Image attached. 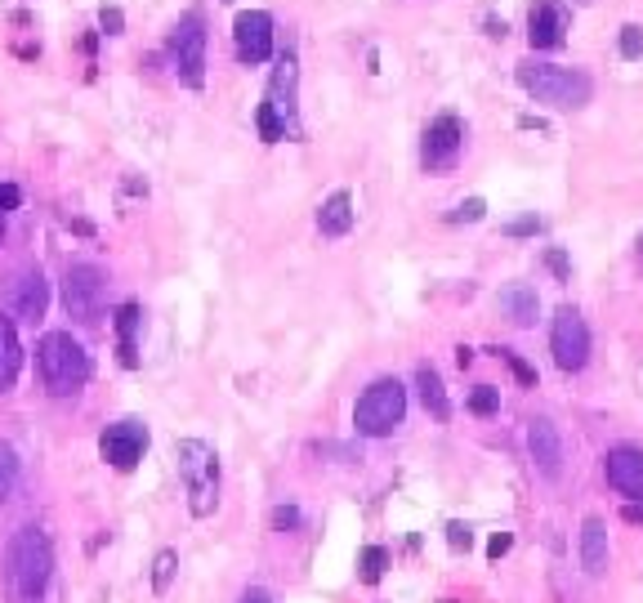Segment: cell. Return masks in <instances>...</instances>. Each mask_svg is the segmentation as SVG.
I'll use <instances>...</instances> for the list:
<instances>
[{
  "instance_id": "9a60e30c",
  "label": "cell",
  "mask_w": 643,
  "mask_h": 603,
  "mask_svg": "<svg viewBox=\"0 0 643 603\" xmlns=\"http://www.w3.org/2000/svg\"><path fill=\"white\" fill-rule=\"evenodd\" d=\"M5 304L27 322H41L45 309H50V282L41 273H18L14 282L5 286Z\"/></svg>"
},
{
  "instance_id": "836d02e7",
  "label": "cell",
  "mask_w": 643,
  "mask_h": 603,
  "mask_svg": "<svg viewBox=\"0 0 643 603\" xmlns=\"http://www.w3.org/2000/svg\"><path fill=\"white\" fill-rule=\"evenodd\" d=\"M510 545H514V536H510V532H496L492 541H487V554H492V559H501V554L510 550Z\"/></svg>"
},
{
  "instance_id": "2e32d148",
  "label": "cell",
  "mask_w": 643,
  "mask_h": 603,
  "mask_svg": "<svg viewBox=\"0 0 643 603\" xmlns=\"http://www.w3.org/2000/svg\"><path fill=\"white\" fill-rule=\"evenodd\" d=\"M527 452H532V461H536V469H541L545 478H559V469H563V438H559V429H554V420L536 416L532 425H527Z\"/></svg>"
},
{
  "instance_id": "1f68e13d",
  "label": "cell",
  "mask_w": 643,
  "mask_h": 603,
  "mask_svg": "<svg viewBox=\"0 0 643 603\" xmlns=\"http://www.w3.org/2000/svg\"><path fill=\"white\" fill-rule=\"evenodd\" d=\"M273 528H300V510H291V505H277L273 510Z\"/></svg>"
},
{
  "instance_id": "8fae6325",
  "label": "cell",
  "mask_w": 643,
  "mask_h": 603,
  "mask_svg": "<svg viewBox=\"0 0 643 603\" xmlns=\"http://www.w3.org/2000/svg\"><path fill=\"white\" fill-rule=\"evenodd\" d=\"M563 36H568V5L563 0H532V9H527L532 50H559Z\"/></svg>"
},
{
  "instance_id": "b9f144b4",
  "label": "cell",
  "mask_w": 643,
  "mask_h": 603,
  "mask_svg": "<svg viewBox=\"0 0 643 603\" xmlns=\"http://www.w3.org/2000/svg\"><path fill=\"white\" fill-rule=\"evenodd\" d=\"M639 260H643V237H639Z\"/></svg>"
},
{
  "instance_id": "f35d334b",
  "label": "cell",
  "mask_w": 643,
  "mask_h": 603,
  "mask_svg": "<svg viewBox=\"0 0 643 603\" xmlns=\"http://www.w3.org/2000/svg\"><path fill=\"white\" fill-rule=\"evenodd\" d=\"M626 523H635V528L643 523V505H639V501H630V505H626Z\"/></svg>"
},
{
  "instance_id": "cb8c5ba5",
  "label": "cell",
  "mask_w": 643,
  "mask_h": 603,
  "mask_svg": "<svg viewBox=\"0 0 643 603\" xmlns=\"http://www.w3.org/2000/svg\"><path fill=\"white\" fill-rule=\"evenodd\" d=\"M358 568H362V581H367V586H376V581L385 577V568H389V550H385V545H367V550H362V559H358Z\"/></svg>"
},
{
  "instance_id": "d6a6232c",
  "label": "cell",
  "mask_w": 643,
  "mask_h": 603,
  "mask_svg": "<svg viewBox=\"0 0 643 603\" xmlns=\"http://www.w3.org/2000/svg\"><path fill=\"white\" fill-rule=\"evenodd\" d=\"M447 541H451V550H469V541H474V536H469V528L451 523V528H447Z\"/></svg>"
},
{
  "instance_id": "ffe728a7",
  "label": "cell",
  "mask_w": 643,
  "mask_h": 603,
  "mask_svg": "<svg viewBox=\"0 0 643 603\" xmlns=\"http://www.w3.org/2000/svg\"><path fill=\"white\" fill-rule=\"evenodd\" d=\"M501 309L510 313L514 327H532V322H536V309H541V304H536V291H532V286L514 282V286H505V291H501Z\"/></svg>"
},
{
  "instance_id": "4fadbf2b",
  "label": "cell",
  "mask_w": 643,
  "mask_h": 603,
  "mask_svg": "<svg viewBox=\"0 0 643 603\" xmlns=\"http://www.w3.org/2000/svg\"><path fill=\"white\" fill-rule=\"evenodd\" d=\"M295 81H300V72H295V54H286L282 63H277L273 72V85H268L264 103L282 117V126L291 139H300V108H295Z\"/></svg>"
},
{
  "instance_id": "f546056e",
  "label": "cell",
  "mask_w": 643,
  "mask_h": 603,
  "mask_svg": "<svg viewBox=\"0 0 643 603\" xmlns=\"http://www.w3.org/2000/svg\"><path fill=\"white\" fill-rule=\"evenodd\" d=\"M621 54H626V59H639V54H643V27L639 23L621 27Z\"/></svg>"
},
{
  "instance_id": "603a6c76",
  "label": "cell",
  "mask_w": 643,
  "mask_h": 603,
  "mask_svg": "<svg viewBox=\"0 0 643 603\" xmlns=\"http://www.w3.org/2000/svg\"><path fill=\"white\" fill-rule=\"evenodd\" d=\"M175 572H179V554L161 550L157 559H152V595H166L170 581H175Z\"/></svg>"
},
{
  "instance_id": "83f0119b",
  "label": "cell",
  "mask_w": 643,
  "mask_h": 603,
  "mask_svg": "<svg viewBox=\"0 0 643 603\" xmlns=\"http://www.w3.org/2000/svg\"><path fill=\"white\" fill-rule=\"evenodd\" d=\"M483 215H487V201L483 197H469V201H460L447 219H451V224H478Z\"/></svg>"
},
{
  "instance_id": "3957f363",
  "label": "cell",
  "mask_w": 643,
  "mask_h": 603,
  "mask_svg": "<svg viewBox=\"0 0 643 603\" xmlns=\"http://www.w3.org/2000/svg\"><path fill=\"white\" fill-rule=\"evenodd\" d=\"M36 367H41V380L54 398H72L85 389L90 380V353H85L81 340H72L67 331H50L36 344Z\"/></svg>"
},
{
  "instance_id": "484cf974",
  "label": "cell",
  "mask_w": 643,
  "mask_h": 603,
  "mask_svg": "<svg viewBox=\"0 0 643 603\" xmlns=\"http://www.w3.org/2000/svg\"><path fill=\"white\" fill-rule=\"evenodd\" d=\"M469 411H474V416H496V411H501V389L478 385L474 394H469Z\"/></svg>"
},
{
  "instance_id": "52a82bcc",
  "label": "cell",
  "mask_w": 643,
  "mask_h": 603,
  "mask_svg": "<svg viewBox=\"0 0 643 603\" xmlns=\"http://www.w3.org/2000/svg\"><path fill=\"white\" fill-rule=\"evenodd\" d=\"M103 295H108V282H103L99 268H90V264L67 268V277H63V304H67V318H76V322H99V313H103Z\"/></svg>"
},
{
  "instance_id": "30bf717a",
  "label": "cell",
  "mask_w": 643,
  "mask_h": 603,
  "mask_svg": "<svg viewBox=\"0 0 643 603\" xmlns=\"http://www.w3.org/2000/svg\"><path fill=\"white\" fill-rule=\"evenodd\" d=\"M460 148H465V126H460V117L443 112L438 121H429L425 139H420V161H425V170H451Z\"/></svg>"
},
{
  "instance_id": "e575fe53",
  "label": "cell",
  "mask_w": 643,
  "mask_h": 603,
  "mask_svg": "<svg viewBox=\"0 0 643 603\" xmlns=\"http://www.w3.org/2000/svg\"><path fill=\"white\" fill-rule=\"evenodd\" d=\"M18 197H23V193H18L14 184H0V215H5V210H14Z\"/></svg>"
},
{
  "instance_id": "8992f818",
  "label": "cell",
  "mask_w": 643,
  "mask_h": 603,
  "mask_svg": "<svg viewBox=\"0 0 643 603\" xmlns=\"http://www.w3.org/2000/svg\"><path fill=\"white\" fill-rule=\"evenodd\" d=\"M166 50H170V63H175L179 81H184L188 90H201V81H206V18H201V9H188V14L170 27Z\"/></svg>"
},
{
  "instance_id": "ac0fdd59",
  "label": "cell",
  "mask_w": 643,
  "mask_h": 603,
  "mask_svg": "<svg viewBox=\"0 0 643 603\" xmlns=\"http://www.w3.org/2000/svg\"><path fill=\"white\" fill-rule=\"evenodd\" d=\"M139 327H143V309H139V304H121V309H117V353H121V367H139Z\"/></svg>"
},
{
  "instance_id": "6da1fadb",
  "label": "cell",
  "mask_w": 643,
  "mask_h": 603,
  "mask_svg": "<svg viewBox=\"0 0 643 603\" xmlns=\"http://www.w3.org/2000/svg\"><path fill=\"white\" fill-rule=\"evenodd\" d=\"M54 577V550L41 528H18L5 550V586L14 603H36Z\"/></svg>"
},
{
  "instance_id": "ab89813d",
  "label": "cell",
  "mask_w": 643,
  "mask_h": 603,
  "mask_svg": "<svg viewBox=\"0 0 643 603\" xmlns=\"http://www.w3.org/2000/svg\"><path fill=\"white\" fill-rule=\"evenodd\" d=\"M456 362H460V367H469V362H474V349H465V344H460V349H456Z\"/></svg>"
},
{
  "instance_id": "7c38bea8",
  "label": "cell",
  "mask_w": 643,
  "mask_h": 603,
  "mask_svg": "<svg viewBox=\"0 0 643 603\" xmlns=\"http://www.w3.org/2000/svg\"><path fill=\"white\" fill-rule=\"evenodd\" d=\"M233 41H237V59L242 63H268V54H273V18H268L264 9L237 14Z\"/></svg>"
},
{
  "instance_id": "74e56055",
  "label": "cell",
  "mask_w": 643,
  "mask_h": 603,
  "mask_svg": "<svg viewBox=\"0 0 643 603\" xmlns=\"http://www.w3.org/2000/svg\"><path fill=\"white\" fill-rule=\"evenodd\" d=\"M242 603H273V595H268V590H259V586H251L242 595Z\"/></svg>"
},
{
  "instance_id": "5bb4252c",
  "label": "cell",
  "mask_w": 643,
  "mask_h": 603,
  "mask_svg": "<svg viewBox=\"0 0 643 603\" xmlns=\"http://www.w3.org/2000/svg\"><path fill=\"white\" fill-rule=\"evenodd\" d=\"M603 474H608L612 492H621L626 501H643V452L639 447H612L603 456Z\"/></svg>"
},
{
  "instance_id": "5b68a950",
  "label": "cell",
  "mask_w": 643,
  "mask_h": 603,
  "mask_svg": "<svg viewBox=\"0 0 643 603\" xmlns=\"http://www.w3.org/2000/svg\"><path fill=\"white\" fill-rule=\"evenodd\" d=\"M402 416H407V389L393 376L376 380V385L358 398V407H353V425L367 438H389L393 429L402 425Z\"/></svg>"
},
{
  "instance_id": "7402d4cb",
  "label": "cell",
  "mask_w": 643,
  "mask_h": 603,
  "mask_svg": "<svg viewBox=\"0 0 643 603\" xmlns=\"http://www.w3.org/2000/svg\"><path fill=\"white\" fill-rule=\"evenodd\" d=\"M416 389H420V402H425V411H429L434 420H447V416H451L447 389H443V380H438V371L429 367V362L416 371Z\"/></svg>"
},
{
  "instance_id": "f1b7e54d",
  "label": "cell",
  "mask_w": 643,
  "mask_h": 603,
  "mask_svg": "<svg viewBox=\"0 0 643 603\" xmlns=\"http://www.w3.org/2000/svg\"><path fill=\"white\" fill-rule=\"evenodd\" d=\"M14 483H18V461H14V452L0 443V501L14 492Z\"/></svg>"
},
{
  "instance_id": "d590c367",
  "label": "cell",
  "mask_w": 643,
  "mask_h": 603,
  "mask_svg": "<svg viewBox=\"0 0 643 603\" xmlns=\"http://www.w3.org/2000/svg\"><path fill=\"white\" fill-rule=\"evenodd\" d=\"M545 260H550L554 277H568V255H563V251H550V255H545Z\"/></svg>"
},
{
  "instance_id": "60d3db41",
  "label": "cell",
  "mask_w": 643,
  "mask_h": 603,
  "mask_svg": "<svg viewBox=\"0 0 643 603\" xmlns=\"http://www.w3.org/2000/svg\"><path fill=\"white\" fill-rule=\"evenodd\" d=\"M0 237H5V215H0Z\"/></svg>"
},
{
  "instance_id": "8d00e7d4",
  "label": "cell",
  "mask_w": 643,
  "mask_h": 603,
  "mask_svg": "<svg viewBox=\"0 0 643 603\" xmlns=\"http://www.w3.org/2000/svg\"><path fill=\"white\" fill-rule=\"evenodd\" d=\"M121 23H126L121 9H103V27H108V32H121Z\"/></svg>"
},
{
  "instance_id": "44dd1931",
  "label": "cell",
  "mask_w": 643,
  "mask_h": 603,
  "mask_svg": "<svg viewBox=\"0 0 643 603\" xmlns=\"http://www.w3.org/2000/svg\"><path fill=\"white\" fill-rule=\"evenodd\" d=\"M18 367H23V349H18V331L9 318H0V394L18 380Z\"/></svg>"
},
{
  "instance_id": "7a4b0ae2",
  "label": "cell",
  "mask_w": 643,
  "mask_h": 603,
  "mask_svg": "<svg viewBox=\"0 0 643 603\" xmlns=\"http://www.w3.org/2000/svg\"><path fill=\"white\" fill-rule=\"evenodd\" d=\"M518 85L532 94L536 103L545 108H559V112H572V108H585L594 94L590 76L581 67H559V63H536V59H523L518 63Z\"/></svg>"
},
{
  "instance_id": "d4e9b609",
  "label": "cell",
  "mask_w": 643,
  "mask_h": 603,
  "mask_svg": "<svg viewBox=\"0 0 643 603\" xmlns=\"http://www.w3.org/2000/svg\"><path fill=\"white\" fill-rule=\"evenodd\" d=\"M255 121H259V139H264V143H277V139H291V134H286V126H282V117H277V112L268 108V103H259Z\"/></svg>"
},
{
  "instance_id": "e0dca14e",
  "label": "cell",
  "mask_w": 643,
  "mask_h": 603,
  "mask_svg": "<svg viewBox=\"0 0 643 603\" xmlns=\"http://www.w3.org/2000/svg\"><path fill=\"white\" fill-rule=\"evenodd\" d=\"M581 568L590 577L608 572V523L603 519H585L581 523Z\"/></svg>"
},
{
  "instance_id": "d6986e66",
  "label": "cell",
  "mask_w": 643,
  "mask_h": 603,
  "mask_svg": "<svg viewBox=\"0 0 643 603\" xmlns=\"http://www.w3.org/2000/svg\"><path fill=\"white\" fill-rule=\"evenodd\" d=\"M353 228V197L349 193H331L318 210V233L322 237H344Z\"/></svg>"
},
{
  "instance_id": "277c9868",
  "label": "cell",
  "mask_w": 643,
  "mask_h": 603,
  "mask_svg": "<svg viewBox=\"0 0 643 603\" xmlns=\"http://www.w3.org/2000/svg\"><path fill=\"white\" fill-rule=\"evenodd\" d=\"M179 456V478H184L188 487V510H193V519H210L219 505V456L210 443H201V438H184V443L175 447Z\"/></svg>"
},
{
  "instance_id": "4dcf8cb0",
  "label": "cell",
  "mask_w": 643,
  "mask_h": 603,
  "mask_svg": "<svg viewBox=\"0 0 643 603\" xmlns=\"http://www.w3.org/2000/svg\"><path fill=\"white\" fill-rule=\"evenodd\" d=\"M505 233H510V237H532V233H541V215L514 219V224H505Z\"/></svg>"
},
{
  "instance_id": "9c48e42d",
  "label": "cell",
  "mask_w": 643,
  "mask_h": 603,
  "mask_svg": "<svg viewBox=\"0 0 643 603\" xmlns=\"http://www.w3.org/2000/svg\"><path fill=\"white\" fill-rule=\"evenodd\" d=\"M143 452H148V425H143V420H134V416L108 425V429H103V438H99V456L112 469H134V465L143 461Z\"/></svg>"
},
{
  "instance_id": "ba28073f",
  "label": "cell",
  "mask_w": 643,
  "mask_h": 603,
  "mask_svg": "<svg viewBox=\"0 0 643 603\" xmlns=\"http://www.w3.org/2000/svg\"><path fill=\"white\" fill-rule=\"evenodd\" d=\"M550 353L559 362V371H581L590 362V327L577 309H559L550 327Z\"/></svg>"
},
{
  "instance_id": "4316f807",
  "label": "cell",
  "mask_w": 643,
  "mask_h": 603,
  "mask_svg": "<svg viewBox=\"0 0 643 603\" xmlns=\"http://www.w3.org/2000/svg\"><path fill=\"white\" fill-rule=\"evenodd\" d=\"M496 353V358H501L505 362V367H510L514 371V376H518V385H527V389H536V371L532 367H527V362L523 358H518V353L514 349H492Z\"/></svg>"
}]
</instances>
